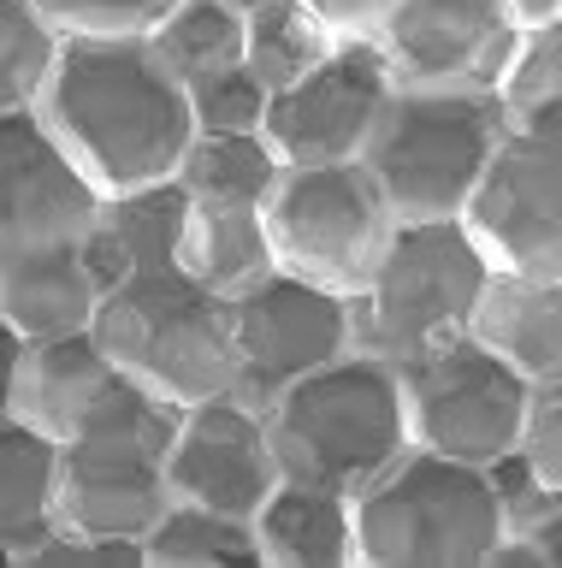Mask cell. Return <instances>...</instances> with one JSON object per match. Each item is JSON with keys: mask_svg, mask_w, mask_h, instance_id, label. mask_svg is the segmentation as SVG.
I'll use <instances>...</instances> for the list:
<instances>
[{"mask_svg": "<svg viewBox=\"0 0 562 568\" xmlns=\"http://www.w3.org/2000/svg\"><path fill=\"white\" fill-rule=\"evenodd\" d=\"M30 113L95 195L172 184L196 136L184 89L154 65L149 42L60 36L54 71Z\"/></svg>", "mask_w": 562, "mask_h": 568, "instance_id": "obj_1", "label": "cell"}, {"mask_svg": "<svg viewBox=\"0 0 562 568\" xmlns=\"http://www.w3.org/2000/svg\"><path fill=\"white\" fill-rule=\"evenodd\" d=\"M260 420H267L278 479L338 497H356L367 479H379L409 450L397 367L367 349H349L338 362L314 367L308 379L285 385L260 408Z\"/></svg>", "mask_w": 562, "mask_h": 568, "instance_id": "obj_2", "label": "cell"}, {"mask_svg": "<svg viewBox=\"0 0 562 568\" xmlns=\"http://www.w3.org/2000/svg\"><path fill=\"white\" fill-rule=\"evenodd\" d=\"M498 532L486 468L432 456L420 444L349 497V539L361 568H486Z\"/></svg>", "mask_w": 562, "mask_h": 568, "instance_id": "obj_3", "label": "cell"}, {"mask_svg": "<svg viewBox=\"0 0 562 568\" xmlns=\"http://www.w3.org/2000/svg\"><path fill=\"white\" fill-rule=\"evenodd\" d=\"M90 337L131 385H143L149 397L172 408L219 397V390H232L237 373L232 302L190 284L178 266L108 291L95 302Z\"/></svg>", "mask_w": 562, "mask_h": 568, "instance_id": "obj_4", "label": "cell"}, {"mask_svg": "<svg viewBox=\"0 0 562 568\" xmlns=\"http://www.w3.org/2000/svg\"><path fill=\"white\" fill-rule=\"evenodd\" d=\"M503 131V106L486 89H391L356 160L397 225L456 220Z\"/></svg>", "mask_w": 562, "mask_h": 568, "instance_id": "obj_5", "label": "cell"}, {"mask_svg": "<svg viewBox=\"0 0 562 568\" xmlns=\"http://www.w3.org/2000/svg\"><path fill=\"white\" fill-rule=\"evenodd\" d=\"M260 231L273 248V273H290L331 296H361L397 231L379 184L361 160L338 166H278L260 195Z\"/></svg>", "mask_w": 562, "mask_h": 568, "instance_id": "obj_6", "label": "cell"}, {"mask_svg": "<svg viewBox=\"0 0 562 568\" xmlns=\"http://www.w3.org/2000/svg\"><path fill=\"white\" fill-rule=\"evenodd\" d=\"M486 284V261L473 255L456 220H415L397 225L374 278L361 296H349V320H356V349L402 362L432 344L468 332L473 296Z\"/></svg>", "mask_w": 562, "mask_h": 568, "instance_id": "obj_7", "label": "cell"}, {"mask_svg": "<svg viewBox=\"0 0 562 568\" xmlns=\"http://www.w3.org/2000/svg\"><path fill=\"white\" fill-rule=\"evenodd\" d=\"M456 225L486 273L562 284V106L503 131Z\"/></svg>", "mask_w": 562, "mask_h": 568, "instance_id": "obj_8", "label": "cell"}, {"mask_svg": "<svg viewBox=\"0 0 562 568\" xmlns=\"http://www.w3.org/2000/svg\"><path fill=\"white\" fill-rule=\"evenodd\" d=\"M391 367H397V390H402L409 444H420L432 456H450V462H473V468L515 450L533 385L521 373H509L498 355H486L468 332L420 355H402Z\"/></svg>", "mask_w": 562, "mask_h": 568, "instance_id": "obj_9", "label": "cell"}, {"mask_svg": "<svg viewBox=\"0 0 562 568\" xmlns=\"http://www.w3.org/2000/svg\"><path fill=\"white\" fill-rule=\"evenodd\" d=\"M356 349V320H349V296L314 291V284L273 273L255 291L232 296V397L249 408H267L285 385L308 379L314 367L338 362Z\"/></svg>", "mask_w": 562, "mask_h": 568, "instance_id": "obj_10", "label": "cell"}, {"mask_svg": "<svg viewBox=\"0 0 562 568\" xmlns=\"http://www.w3.org/2000/svg\"><path fill=\"white\" fill-rule=\"evenodd\" d=\"M391 89L397 83L374 53V42H338L331 60H320L303 83L278 89L267 101L260 142L273 149L278 166H338V160H356Z\"/></svg>", "mask_w": 562, "mask_h": 568, "instance_id": "obj_11", "label": "cell"}, {"mask_svg": "<svg viewBox=\"0 0 562 568\" xmlns=\"http://www.w3.org/2000/svg\"><path fill=\"white\" fill-rule=\"evenodd\" d=\"M515 24L491 0H397L374 30V53L397 89H486L515 48Z\"/></svg>", "mask_w": 562, "mask_h": 568, "instance_id": "obj_12", "label": "cell"}, {"mask_svg": "<svg viewBox=\"0 0 562 568\" xmlns=\"http://www.w3.org/2000/svg\"><path fill=\"white\" fill-rule=\"evenodd\" d=\"M166 486L178 504H202L249 521L278 486V462L260 408H249L232 390L178 408V433H172L166 450Z\"/></svg>", "mask_w": 562, "mask_h": 568, "instance_id": "obj_13", "label": "cell"}, {"mask_svg": "<svg viewBox=\"0 0 562 568\" xmlns=\"http://www.w3.org/2000/svg\"><path fill=\"white\" fill-rule=\"evenodd\" d=\"M172 509L166 444L131 433H95L60 444L54 527L90 532V539H143Z\"/></svg>", "mask_w": 562, "mask_h": 568, "instance_id": "obj_14", "label": "cell"}, {"mask_svg": "<svg viewBox=\"0 0 562 568\" xmlns=\"http://www.w3.org/2000/svg\"><path fill=\"white\" fill-rule=\"evenodd\" d=\"M101 195L78 178L37 113H0V248L78 243Z\"/></svg>", "mask_w": 562, "mask_h": 568, "instance_id": "obj_15", "label": "cell"}, {"mask_svg": "<svg viewBox=\"0 0 562 568\" xmlns=\"http://www.w3.org/2000/svg\"><path fill=\"white\" fill-rule=\"evenodd\" d=\"M119 379H125V373L101 355V344H95L90 332L42 337V344H24L19 349L7 415L24 420L30 433L54 438V444H72L83 426L108 408Z\"/></svg>", "mask_w": 562, "mask_h": 568, "instance_id": "obj_16", "label": "cell"}, {"mask_svg": "<svg viewBox=\"0 0 562 568\" xmlns=\"http://www.w3.org/2000/svg\"><path fill=\"white\" fill-rule=\"evenodd\" d=\"M178 231H184V190L178 184L101 195L90 231L78 237L95 291L108 296V291H119V284H131L143 273L178 266Z\"/></svg>", "mask_w": 562, "mask_h": 568, "instance_id": "obj_17", "label": "cell"}, {"mask_svg": "<svg viewBox=\"0 0 562 568\" xmlns=\"http://www.w3.org/2000/svg\"><path fill=\"white\" fill-rule=\"evenodd\" d=\"M95 278L83 266L78 243H42V248H0V326L19 332V344L90 332L95 320Z\"/></svg>", "mask_w": 562, "mask_h": 568, "instance_id": "obj_18", "label": "cell"}, {"mask_svg": "<svg viewBox=\"0 0 562 568\" xmlns=\"http://www.w3.org/2000/svg\"><path fill=\"white\" fill-rule=\"evenodd\" d=\"M468 337L486 355H498L509 373H521L527 385H556L562 379V284L486 273L468 314Z\"/></svg>", "mask_w": 562, "mask_h": 568, "instance_id": "obj_19", "label": "cell"}, {"mask_svg": "<svg viewBox=\"0 0 562 568\" xmlns=\"http://www.w3.org/2000/svg\"><path fill=\"white\" fill-rule=\"evenodd\" d=\"M178 273L214 296H243L273 278V248L260 231V202H190L178 231Z\"/></svg>", "mask_w": 562, "mask_h": 568, "instance_id": "obj_20", "label": "cell"}, {"mask_svg": "<svg viewBox=\"0 0 562 568\" xmlns=\"http://www.w3.org/2000/svg\"><path fill=\"white\" fill-rule=\"evenodd\" d=\"M260 568H349L356 539H349V497L278 479L267 504L249 515Z\"/></svg>", "mask_w": 562, "mask_h": 568, "instance_id": "obj_21", "label": "cell"}, {"mask_svg": "<svg viewBox=\"0 0 562 568\" xmlns=\"http://www.w3.org/2000/svg\"><path fill=\"white\" fill-rule=\"evenodd\" d=\"M54 486H60V444L30 433L24 420L0 415V557L7 562H24L37 539H48Z\"/></svg>", "mask_w": 562, "mask_h": 568, "instance_id": "obj_22", "label": "cell"}, {"mask_svg": "<svg viewBox=\"0 0 562 568\" xmlns=\"http://www.w3.org/2000/svg\"><path fill=\"white\" fill-rule=\"evenodd\" d=\"M143 42L154 53V65L178 89H190L214 78V71L243 65V18L225 0H178Z\"/></svg>", "mask_w": 562, "mask_h": 568, "instance_id": "obj_23", "label": "cell"}, {"mask_svg": "<svg viewBox=\"0 0 562 568\" xmlns=\"http://www.w3.org/2000/svg\"><path fill=\"white\" fill-rule=\"evenodd\" d=\"M331 36L326 24L314 18L303 0H278V7H260L243 18V71L267 89V95H278V89L303 83L320 60H331Z\"/></svg>", "mask_w": 562, "mask_h": 568, "instance_id": "obj_24", "label": "cell"}, {"mask_svg": "<svg viewBox=\"0 0 562 568\" xmlns=\"http://www.w3.org/2000/svg\"><path fill=\"white\" fill-rule=\"evenodd\" d=\"M143 562L154 568H260L249 521L202 509V504H178V497L143 532Z\"/></svg>", "mask_w": 562, "mask_h": 568, "instance_id": "obj_25", "label": "cell"}, {"mask_svg": "<svg viewBox=\"0 0 562 568\" xmlns=\"http://www.w3.org/2000/svg\"><path fill=\"white\" fill-rule=\"evenodd\" d=\"M278 178V160L260 136H207L196 131L190 149L172 172L190 202H260L267 184Z\"/></svg>", "mask_w": 562, "mask_h": 568, "instance_id": "obj_26", "label": "cell"}, {"mask_svg": "<svg viewBox=\"0 0 562 568\" xmlns=\"http://www.w3.org/2000/svg\"><path fill=\"white\" fill-rule=\"evenodd\" d=\"M60 30L37 0H0V113H30L54 71Z\"/></svg>", "mask_w": 562, "mask_h": 568, "instance_id": "obj_27", "label": "cell"}, {"mask_svg": "<svg viewBox=\"0 0 562 568\" xmlns=\"http://www.w3.org/2000/svg\"><path fill=\"white\" fill-rule=\"evenodd\" d=\"M491 101L503 106V124H515L551 113L562 106V24H539V30H521L509 60L491 83Z\"/></svg>", "mask_w": 562, "mask_h": 568, "instance_id": "obj_28", "label": "cell"}, {"mask_svg": "<svg viewBox=\"0 0 562 568\" xmlns=\"http://www.w3.org/2000/svg\"><path fill=\"white\" fill-rule=\"evenodd\" d=\"M184 101H190V124L207 136H260V119H267L273 95L243 65H232V71H214V78L190 83Z\"/></svg>", "mask_w": 562, "mask_h": 568, "instance_id": "obj_29", "label": "cell"}, {"mask_svg": "<svg viewBox=\"0 0 562 568\" xmlns=\"http://www.w3.org/2000/svg\"><path fill=\"white\" fill-rule=\"evenodd\" d=\"M60 36H95V42H143L178 0H37Z\"/></svg>", "mask_w": 562, "mask_h": 568, "instance_id": "obj_30", "label": "cell"}, {"mask_svg": "<svg viewBox=\"0 0 562 568\" xmlns=\"http://www.w3.org/2000/svg\"><path fill=\"white\" fill-rule=\"evenodd\" d=\"M515 456L544 479V486L562 491V379L556 385H533L527 415H521V433H515Z\"/></svg>", "mask_w": 562, "mask_h": 568, "instance_id": "obj_31", "label": "cell"}, {"mask_svg": "<svg viewBox=\"0 0 562 568\" xmlns=\"http://www.w3.org/2000/svg\"><path fill=\"white\" fill-rule=\"evenodd\" d=\"M303 7L326 24L331 42H374V30L385 24V12L397 0H303Z\"/></svg>", "mask_w": 562, "mask_h": 568, "instance_id": "obj_32", "label": "cell"}, {"mask_svg": "<svg viewBox=\"0 0 562 568\" xmlns=\"http://www.w3.org/2000/svg\"><path fill=\"white\" fill-rule=\"evenodd\" d=\"M515 30H539V24H562V0H491Z\"/></svg>", "mask_w": 562, "mask_h": 568, "instance_id": "obj_33", "label": "cell"}, {"mask_svg": "<svg viewBox=\"0 0 562 568\" xmlns=\"http://www.w3.org/2000/svg\"><path fill=\"white\" fill-rule=\"evenodd\" d=\"M19 332L0 326V415H7V397H12V367H19Z\"/></svg>", "mask_w": 562, "mask_h": 568, "instance_id": "obj_34", "label": "cell"}, {"mask_svg": "<svg viewBox=\"0 0 562 568\" xmlns=\"http://www.w3.org/2000/svg\"><path fill=\"white\" fill-rule=\"evenodd\" d=\"M225 7H232L237 18H249V12H260V7H278V0H225Z\"/></svg>", "mask_w": 562, "mask_h": 568, "instance_id": "obj_35", "label": "cell"}, {"mask_svg": "<svg viewBox=\"0 0 562 568\" xmlns=\"http://www.w3.org/2000/svg\"><path fill=\"white\" fill-rule=\"evenodd\" d=\"M0 562H7V557H0Z\"/></svg>", "mask_w": 562, "mask_h": 568, "instance_id": "obj_36", "label": "cell"}]
</instances>
